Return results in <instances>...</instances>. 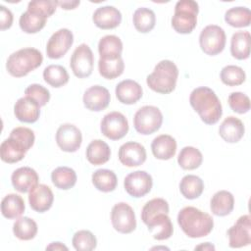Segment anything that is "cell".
Segmentation results:
<instances>
[{
    "label": "cell",
    "mask_w": 251,
    "mask_h": 251,
    "mask_svg": "<svg viewBox=\"0 0 251 251\" xmlns=\"http://www.w3.org/2000/svg\"><path fill=\"white\" fill-rule=\"evenodd\" d=\"M92 20L97 27L101 29H112L120 25L122 14L113 6H103L95 10Z\"/></svg>",
    "instance_id": "cell-20"
},
{
    "label": "cell",
    "mask_w": 251,
    "mask_h": 251,
    "mask_svg": "<svg viewBox=\"0 0 251 251\" xmlns=\"http://www.w3.org/2000/svg\"><path fill=\"white\" fill-rule=\"evenodd\" d=\"M179 190L182 196L186 199L198 198L204 190L203 180L194 175L184 176L179 182Z\"/></svg>",
    "instance_id": "cell-34"
},
{
    "label": "cell",
    "mask_w": 251,
    "mask_h": 251,
    "mask_svg": "<svg viewBox=\"0 0 251 251\" xmlns=\"http://www.w3.org/2000/svg\"><path fill=\"white\" fill-rule=\"evenodd\" d=\"M203 162V156L199 149L192 146L183 147L177 157V163L183 170H195Z\"/></svg>",
    "instance_id": "cell-36"
},
{
    "label": "cell",
    "mask_w": 251,
    "mask_h": 251,
    "mask_svg": "<svg viewBox=\"0 0 251 251\" xmlns=\"http://www.w3.org/2000/svg\"><path fill=\"white\" fill-rule=\"evenodd\" d=\"M38 175L37 173L29 167H21L13 172L11 176V181L14 188L21 192H29L35 185L38 184Z\"/></svg>",
    "instance_id": "cell-18"
},
{
    "label": "cell",
    "mask_w": 251,
    "mask_h": 251,
    "mask_svg": "<svg viewBox=\"0 0 251 251\" xmlns=\"http://www.w3.org/2000/svg\"><path fill=\"white\" fill-rule=\"evenodd\" d=\"M125 70V63L122 56L104 57L98 61L99 74L107 79H114L120 76Z\"/></svg>",
    "instance_id": "cell-29"
},
{
    "label": "cell",
    "mask_w": 251,
    "mask_h": 251,
    "mask_svg": "<svg viewBox=\"0 0 251 251\" xmlns=\"http://www.w3.org/2000/svg\"><path fill=\"white\" fill-rule=\"evenodd\" d=\"M73 246L78 251H91L97 246V239L95 235L89 230H78L76 231L72 239Z\"/></svg>",
    "instance_id": "cell-43"
},
{
    "label": "cell",
    "mask_w": 251,
    "mask_h": 251,
    "mask_svg": "<svg viewBox=\"0 0 251 251\" xmlns=\"http://www.w3.org/2000/svg\"><path fill=\"white\" fill-rule=\"evenodd\" d=\"M210 208L214 215L225 217L232 212L234 208V197L229 191L220 190L213 195Z\"/></svg>",
    "instance_id": "cell-26"
},
{
    "label": "cell",
    "mask_w": 251,
    "mask_h": 251,
    "mask_svg": "<svg viewBox=\"0 0 251 251\" xmlns=\"http://www.w3.org/2000/svg\"><path fill=\"white\" fill-rule=\"evenodd\" d=\"M230 109L238 114H245L250 110V99L242 92H232L227 98Z\"/></svg>",
    "instance_id": "cell-44"
},
{
    "label": "cell",
    "mask_w": 251,
    "mask_h": 251,
    "mask_svg": "<svg viewBox=\"0 0 251 251\" xmlns=\"http://www.w3.org/2000/svg\"><path fill=\"white\" fill-rule=\"evenodd\" d=\"M220 77L224 84L227 86H236L245 81L246 75L242 68L234 65H227L222 69Z\"/></svg>",
    "instance_id": "cell-41"
},
{
    "label": "cell",
    "mask_w": 251,
    "mask_h": 251,
    "mask_svg": "<svg viewBox=\"0 0 251 251\" xmlns=\"http://www.w3.org/2000/svg\"><path fill=\"white\" fill-rule=\"evenodd\" d=\"M153 185L152 176L145 171L128 174L124 181L126 191L134 198H140L150 192Z\"/></svg>",
    "instance_id": "cell-11"
},
{
    "label": "cell",
    "mask_w": 251,
    "mask_h": 251,
    "mask_svg": "<svg viewBox=\"0 0 251 251\" xmlns=\"http://www.w3.org/2000/svg\"><path fill=\"white\" fill-rule=\"evenodd\" d=\"M74 43V34L68 28H61L54 32L46 45V54L50 59L62 58Z\"/></svg>",
    "instance_id": "cell-13"
},
{
    "label": "cell",
    "mask_w": 251,
    "mask_h": 251,
    "mask_svg": "<svg viewBox=\"0 0 251 251\" xmlns=\"http://www.w3.org/2000/svg\"><path fill=\"white\" fill-rule=\"evenodd\" d=\"M251 218L243 215L227 230L228 245L231 248H240L251 243Z\"/></svg>",
    "instance_id": "cell-12"
},
{
    "label": "cell",
    "mask_w": 251,
    "mask_h": 251,
    "mask_svg": "<svg viewBox=\"0 0 251 251\" xmlns=\"http://www.w3.org/2000/svg\"><path fill=\"white\" fill-rule=\"evenodd\" d=\"M225 21L233 27H246L251 23V11L246 7H232L225 14Z\"/></svg>",
    "instance_id": "cell-38"
},
{
    "label": "cell",
    "mask_w": 251,
    "mask_h": 251,
    "mask_svg": "<svg viewBox=\"0 0 251 251\" xmlns=\"http://www.w3.org/2000/svg\"><path fill=\"white\" fill-rule=\"evenodd\" d=\"M115 91L118 100L126 105L136 103L143 93L141 85L132 79L122 80L117 84Z\"/></svg>",
    "instance_id": "cell-21"
},
{
    "label": "cell",
    "mask_w": 251,
    "mask_h": 251,
    "mask_svg": "<svg viewBox=\"0 0 251 251\" xmlns=\"http://www.w3.org/2000/svg\"><path fill=\"white\" fill-rule=\"evenodd\" d=\"M230 53L237 60H245L250 55V33L249 31H236L230 40Z\"/></svg>",
    "instance_id": "cell-28"
},
{
    "label": "cell",
    "mask_w": 251,
    "mask_h": 251,
    "mask_svg": "<svg viewBox=\"0 0 251 251\" xmlns=\"http://www.w3.org/2000/svg\"><path fill=\"white\" fill-rule=\"evenodd\" d=\"M70 66L74 75L78 78L88 77L92 74L94 57L87 44L82 43L75 49L70 60Z\"/></svg>",
    "instance_id": "cell-8"
},
{
    "label": "cell",
    "mask_w": 251,
    "mask_h": 251,
    "mask_svg": "<svg viewBox=\"0 0 251 251\" xmlns=\"http://www.w3.org/2000/svg\"><path fill=\"white\" fill-rule=\"evenodd\" d=\"M163 123V115L159 108L146 105L139 108L133 117L135 130L143 135L152 134L157 131Z\"/></svg>",
    "instance_id": "cell-6"
},
{
    "label": "cell",
    "mask_w": 251,
    "mask_h": 251,
    "mask_svg": "<svg viewBox=\"0 0 251 251\" xmlns=\"http://www.w3.org/2000/svg\"><path fill=\"white\" fill-rule=\"evenodd\" d=\"M113 227L121 233H130L136 227V219L133 209L125 202L117 203L111 211Z\"/></svg>",
    "instance_id": "cell-9"
},
{
    "label": "cell",
    "mask_w": 251,
    "mask_h": 251,
    "mask_svg": "<svg viewBox=\"0 0 251 251\" xmlns=\"http://www.w3.org/2000/svg\"><path fill=\"white\" fill-rule=\"evenodd\" d=\"M57 145L65 152H75L81 145V131L73 124L61 125L56 132Z\"/></svg>",
    "instance_id": "cell-14"
},
{
    "label": "cell",
    "mask_w": 251,
    "mask_h": 251,
    "mask_svg": "<svg viewBox=\"0 0 251 251\" xmlns=\"http://www.w3.org/2000/svg\"><path fill=\"white\" fill-rule=\"evenodd\" d=\"M245 127L241 120L229 116L226 118L219 127L220 136L228 143L238 142L244 135Z\"/></svg>",
    "instance_id": "cell-22"
},
{
    "label": "cell",
    "mask_w": 251,
    "mask_h": 251,
    "mask_svg": "<svg viewBox=\"0 0 251 251\" xmlns=\"http://www.w3.org/2000/svg\"><path fill=\"white\" fill-rule=\"evenodd\" d=\"M54 201V195L51 188L45 184L35 185L28 194V202L32 210L38 213L48 211Z\"/></svg>",
    "instance_id": "cell-17"
},
{
    "label": "cell",
    "mask_w": 251,
    "mask_h": 251,
    "mask_svg": "<svg viewBox=\"0 0 251 251\" xmlns=\"http://www.w3.org/2000/svg\"><path fill=\"white\" fill-rule=\"evenodd\" d=\"M189 103L193 110L198 113L202 122L214 125L219 122L223 114L221 101L214 90L207 86H200L192 90Z\"/></svg>",
    "instance_id": "cell-1"
},
{
    "label": "cell",
    "mask_w": 251,
    "mask_h": 251,
    "mask_svg": "<svg viewBox=\"0 0 251 251\" xmlns=\"http://www.w3.org/2000/svg\"><path fill=\"white\" fill-rule=\"evenodd\" d=\"M100 129L107 138L119 140L127 133L128 122L126 116L121 112H110L103 117Z\"/></svg>",
    "instance_id": "cell-10"
},
{
    "label": "cell",
    "mask_w": 251,
    "mask_h": 251,
    "mask_svg": "<svg viewBox=\"0 0 251 251\" xmlns=\"http://www.w3.org/2000/svg\"><path fill=\"white\" fill-rule=\"evenodd\" d=\"M91 180L96 189L102 192L114 191L118 184L116 174L108 169H99L92 174Z\"/></svg>",
    "instance_id": "cell-32"
},
{
    "label": "cell",
    "mask_w": 251,
    "mask_h": 251,
    "mask_svg": "<svg viewBox=\"0 0 251 251\" xmlns=\"http://www.w3.org/2000/svg\"><path fill=\"white\" fill-rule=\"evenodd\" d=\"M132 22L137 31L147 33L154 28L156 24V16L151 9L141 7L136 9L133 13Z\"/></svg>",
    "instance_id": "cell-35"
},
{
    "label": "cell",
    "mask_w": 251,
    "mask_h": 251,
    "mask_svg": "<svg viewBox=\"0 0 251 251\" xmlns=\"http://www.w3.org/2000/svg\"><path fill=\"white\" fill-rule=\"evenodd\" d=\"M44 80L52 87H61L69 81V74L61 65H49L43 71Z\"/></svg>",
    "instance_id": "cell-39"
},
{
    "label": "cell",
    "mask_w": 251,
    "mask_h": 251,
    "mask_svg": "<svg viewBox=\"0 0 251 251\" xmlns=\"http://www.w3.org/2000/svg\"><path fill=\"white\" fill-rule=\"evenodd\" d=\"M58 5L62 7V9L65 10H72L76 8V6L79 5V1L78 0H74V1H57Z\"/></svg>",
    "instance_id": "cell-49"
},
{
    "label": "cell",
    "mask_w": 251,
    "mask_h": 251,
    "mask_svg": "<svg viewBox=\"0 0 251 251\" xmlns=\"http://www.w3.org/2000/svg\"><path fill=\"white\" fill-rule=\"evenodd\" d=\"M178 70L176 65L170 60L160 61L154 71L147 75L146 82L149 88L161 94L173 92L176 85Z\"/></svg>",
    "instance_id": "cell-3"
},
{
    "label": "cell",
    "mask_w": 251,
    "mask_h": 251,
    "mask_svg": "<svg viewBox=\"0 0 251 251\" xmlns=\"http://www.w3.org/2000/svg\"><path fill=\"white\" fill-rule=\"evenodd\" d=\"M16 118L23 123H35L40 115L39 104L30 97L25 96L17 100L14 106Z\"/></svg>",
    "instance_id": "cell-19"
},
{
    "label": "cell",
    "mask_w": 251,
    "mask_h": 251,
    "mask_svg": "<svg viewBox=\"0 0 251 251\" xmlns=\"http://www.w3.org/2000/svg\"><path fill=\"white\" fill-rule=\"evenodd\" d=\"M76 174L75 170L69 167H58L51 174L53 184L62 190H68L74 187L76 183Z\"/></svg>",
    "instance_id": "cell-33"
},
{
    "label": "cell",
    "mask_w": 251,
    "mask_h": 251,
    "mask_svg": "<svg viewBox=\"0 0 251 251\" xmlns=\"http://www.w3.org/2000/svg\"><path fill=\"white\" fill-rule=\"evenodd\" d=\"M25 201L22 196L18 194L11 193L2 199L1 213L5 218L9 220L17 219L22 216L25 212Z\"/></svg>",
    "instance_id": "cell-30"
},
{
    "label": "cell",
    "mask_w": 251,
    "mask_h": 251,
    "mask_svg": "<svg viewBox=\"0 0 251 251\" xmlns=\"http://www.w3.org/2000/svg\"><path fill=\"white\" fill-rule=\"evenodd\" d=\"M37 224L28 217L19 218L13 225L15 236L21 240H30L37 233Z\"/></svg>",
    "instance_id": "cell-40"
},
{
    "label": "cell",
    "mask_w": 251,
    "mask_h": 251,
    "mask_svg": "<svg viewBox=\"0 0 251 251\" xmlns=\"http://www.w3.org/2000/svg\"><path fill=\"white\" fill-rule=\"evenodd\" d=\"M98 52L100 58L122 56L123 42L120 39V37L116 35H105L99 40Z\"/></svg>",
    "instance_id": "cell-37"
},
{
    "label": "cell",
    "mask_w": 251,
    "mask_h": 251,
    "mask_svg": "<svg viewBox=\"0 0 251 251\" xmlns=\"http://www.w3.org/2000/svg\"><path fill=\"white\" fill-rule=\"evenodd\" d=\"M9 136H12V137L18 139L20 142H22L27 151L31 148V146L33 145L34 140H35L34 132L30 128L25 127V126L15 127L10 132Z\"/></svg>",
    "instance_id": "cell-47"
},
{
    "label": "cell",
    "mask_w": 251,
    "mask_h": 251,
    "mask_svg": "<svg viewBox=\"0 0 251 251\" xmlns=\"http://www.w3.org/2000/svg\"><path fill=\"white\" fill-rule=\"evenodd\" d=\"M119 160L126 167H138L146 160L145 147L138 142H126L119 149Z\"/></svg>",
    "instance_id": "cell-15"
},
{
    "label": "cell",
    "mask_w": 251,
    "mask_h": 251,
    "mask_svg": "<svg viewBox=\"0 0 251 251\" xmlns=\"http://www.w3.org/2000/svg\"><path fill=\"white\" fill-rule=\"evenodd\" d=\"M195 250H215V246L210 242H205L196 246Z\"/></svg>",
    "instance_id": "cell-51"
},
{
    "label": "cell",
    "mask_w": 251,
    "mask_h": 251,
    "mask_svg": "<svg viewBox=\"0 0 251 251\" xmlns=\"http://www.w3.org/2000/svg\"><path fill=\"white\" fill-rule=\"evenodd\" d=\"M13 14L12 12L3 5H0V28L1 30L8 29L13 24Z\"/></svg>",
    "instance_id": "cell-48"
},
{
    "label": "cell",
    "mask_w": 251,
    "mask_h": 251,
    "mask_svg": "<svg viewBox=\"0 0 251 251\" xmlns=\"http://www.w3.org/2000/svg\"><path fill=\"white\" fill-rule=\"evenodd\" d=\"M46 250H55V251L66 250V251H68V247L61 242H52L48 246H46Z\"/></svg>",
    "instance_id": "cell-50"
},
{
    "label": "cell",
    "mask_w": 251,
    "mask_h": 251,
    "mask_svg": "<svg viewBox=\"0 0 251 251\" xmlns=\"http://www.w3.org/2000/svg\"><path fill=\"white\" fill-rule=\"evenodd\" d=\"M145 225L147 226L148 230L152 233L153 238L157 240H165L173 235L174 226L168 214H158Z\"/></svg>",
    "instance_id": "cell-23"
},
{
    "label": "cell",
    "mask_w": 251,
    "mask_h": 251,
    "mask_svg": "<svg viewBox=\"0 0 251 251\" xmlns=\"http://www.w3.org/2000/svg\"><path fill=\"white\" fill-rule=\"evenodd\" d=\"M43 61L41 52L35 48L27 47L12 53L7 60L6 69L15 77H22L40 67Z\"/></svg>",
    "instance_id": "cell-4"
},
{
    "label": "cell",
    "mask_w": 251,
    "mask_h": 251,
    "mask_svg": "<svg viewBox=\"0 0 251 251\" xmlns=\"http://www.w3.org/2000/svg\"><path fill=\"white\" fill-rule=\"evenodd\" d=\"M27 150L18 139L9 136L0 145V157L5 163L13 164L20 162L25 156Z\"/></svg>",
    "instance_id": "cell-24"
},
{
    "label": "cell",
    "mask_w": 251,
    "mask_h": 251,
    "mask_svg": "<svg viewBox=\"0 0 251 251\" xmlns=\"http://www.w3.org/2000/svg\"><path fill=\"white\" fill-rule=\"evenodd\" d=\"M170 208L168 202L163 198H154L149 200L142 208L141 211V220L146 224L149 220L155 217L158 214L165 213L169 214Z\"/></svg>",
    "instance_id": "cell-42"
},
{
    "label": "cell",
    "mask_w": 251,
    "mask_h": 251,
    "mask_svg": "<svg viewBox=\"0 0 251 251\" xmlns=\"http://www.w3.org/2000/svg\"><path fill=\"white\" fill-rule=\"evenodd\" d=\"M82 100L86 109L93 112H100L108 107L111 95L109 90L104 86L93 85L85 90Z\"/></svg>",
    "instance_id": "cell-16"
},
{
    "label": "cell",
    "mask_w": 251,
    "mask_h": 251,
    "mask_svg": "<svg viewBox=\"0 0 251 251\" xmlns=\"http://www.w3.org/2000/svg\"><path fill=\"white\" fill-rule=\"evenodd\" d=\"M47 18L39 13L26 10L19 20L21 29L25 33H36L40 31L46 24Z\"/></svg>",
    "instance_id": "cell-31"
},
{
    "label": "cell",
    "mask_w": 251,
    "mask_h": 251,
    "mask_svg": "<svg viewBox=\"0 0 251 251\" xmlns=\"http://www.w3.org/2000/svg\"><path fill=\"white\" fill-rule=\"evenodd\" d=\"M110 157L111 149L109 145L101 139L92 140L86 148V159L90 164L94 166L107 163Z\"/></svg>",
    "instance_id": "cell-27"
},
{
    "label": "cell",
    "mask_w": 251,
    "mask_h": 251,
    "mask_svg": "<svg viewBox=\"0 0 251 251\" xmlns=\"http://www.w3.org/2000/svg\"><path fill=\"white\" fill-rule=\"evenodd\" d=\"M58 6L57 1H53V0H35V1H30L27 5V10L39 13L43 16H45L46 18L52 16L55 11L56 8Z\"/></svg>",
    "instance_id": "cell-46"
},
{
    "label": "cell",
    "mask_w": 251,
    "mask_h": 251,
    "mask_svg": "<svg viewBox=\"0 0 251 251\" xmlns=\"http://www.w3.org/2000/svg\"><path fill=\"white\" fill-rule=\"evenodd\" d=\"M226 41L225 30L217 25L205 26L199 35V44L202 51L210 56L220 54L225 49Z\"/></svg>",
    "instance_id": "cell-7"
},
{
    "label": "cell",
    "mask_w": 251,
    "mask_h": 251,
    "mask_svg": "<svg viewBox=\"0 0 251 251\" xmlns=\"http://www.w3.org/2000/svg\"><path fill=\"white\" fill-rule=\"evenodd\" d=\"M177 224L182 231L190 238L207 236L214 227L213 218L192 206L182 208L177 215Z\"/></svg>",
    "instance_id": "cell-2"
},
{
    "label": "cell",
    "mask_w": 251,
    "mask_h": 251,
    "mask_svg": "<svg viewBox=\"0 0 251 251\" xmlns=\"http://www.w3.org/2000/svg\"><path fill=\"white\" fill-rule=\"evenodd\" d=\"M198 12L199 7L196 1H177L175 6V14L172 18L173 28L178 33H190L197 25Z\"/></svg>",
    "instance_id": "cell-5"
},
{
    "label": "cell",
    "mask_w": 251,
    "mask_h": 251,
    "mask_svg": "<svg viewBox=\"0 0 251 251\" xmlns=\"http://www.w3.org/2000/svg\"><path fill=\"white\" fill-rule=\"evenodd\" d=\"M25 96L30 97L31 99L36 101L40 107L45 106L50 100L49 90L38 83H32L28 85L25 90Z\"/></svg>",
    "instance_id": "cell-45"
},
{
    "label": "cell",
    "mask_w": 251,
    "mask_h": 251,
    "mask_svg": "<svg viewBox=\"0 0 251 251\" xmlns=\"http://www.w3.org/2000/svg\"><path fill=\"white\" fill-rule=\"evenodd\" d=\"M151 150L159 160H169L173 158L176 151V141L169 134H161L155 137L151 143Z\"/></svg>",
    "instance_id": "cell-25"
}]
</instances>
